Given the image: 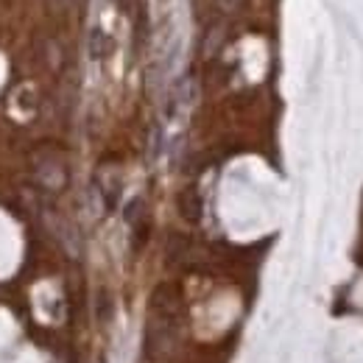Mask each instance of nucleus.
I'll use <instances>...</instances> for the list:
<instances>
[{
	"label": "nucleus",
	"instance_id": "obj_1",
	"mask_svg": "<svg viewBox=\"0 0 363 363\" xmlns=\"http://www.w3.org/2000/svg\"><path fill=\"white\" fill-rule=\"evenodd\" d=\"M215 3H218L221 11H235V8L240 6V0H215Z\"/></svg>",
	"mask_w": 363,
	"mask_h": 363
}]
</instances>
